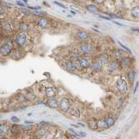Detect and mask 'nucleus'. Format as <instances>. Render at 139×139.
I'll return each instance as SVG.
<instances>
[{"label":"nucleus","mask_w":139,"mask_h":139,"mask_svg":"<svg viewBox=\"0 0 139 139\" xmlns=\"http://www.w3.org/2000/svg\"><path fill=\"white\" fill-rule=\"evenodd\" d=\"M116 87L122 94H126L127 93V90H128L127 83L123 78H119L118 79V81L116 82Z\"/></svg>","instance_id":"1"},{"label":"nucleus","mask_w":139,"mask_h":139,"mask_svg":"<svg viewBox=\"0 0 139 139\" xmlns=\"http://www.w3.org/2000/svg\"><path fill=\"white\" fill-rule=\"evenodd\" d=\"M12 49V45L11 43H7V44H5V45L1 47V48H0V53H1V54L2 56H8L11 53Z\"/></svg>","instance_id":"2"},{"label":"nucleus","mask_w":139,"mask_h":139,"mask_svg":"<svg viewBox=\"0 0 139 139\" xmlns=\"http://www.w3.org/2000/svg\"><path fill=\"white\" fill-rule=\"evenodd\" d=\"M60 107H61V110L63 111L64 112H68L71 107V105L70 104L68 99L66 98L61 99V102H60Z\"/></svg>","instance_id":"3"},{"label":"nucleus","mask_w":139,"mask_h":139,"mask_svg":"<svg viewBox=\"0 0 139 139\" xmlns=\"http://www.w3.org/2000/svg\"><path fill=\"white\" fill-rule=\"evenodd\" d=\"M27 41V35L25 33H21L19 34L15 39L16 43L19 46H23L25 45Z\"/></svg>","instance_id":"4"},{"label":"nucleus","mask_w":139,"mask_h":139,"mask_svg":"<svg viewBox=\"0 0 139 139\" xmlns=\"http://www.w3.org/2000/svg\"><path fill=\"white\" fill-rule=\"evenodd\" d=\"M81 50L83 53L84 54H90L93 52V47L92 46L87 43H83L81 45Z\"/></svg>","instance_id":"5"},{"label":"nucleus","mask_w":139,"mask_h":139,"mask_svg":"<svg viewBox=\"0 0 139 139\" xmlns=\"http://www.w3.org/2000/svg\"><path fill=\"white\" fill-rule=\"evenodd\" d=\"M77 36L81 39V40H83V41H86L88 39H89L90 38V36L89 33L86 31H78L77 33Z\"/></svg>","instance_id":"6"},{"label":"nucleus","mask_w":139,"mask_h":139,"mask_svg":"<svg viewBox=\"0 0 139 139\" xmlns=\"http://www.w3.org/2000/svg\"><path fill=\"white\" fill-rule=\"evenodd\" d=\"M79 65L82 68H88L90 66V61L86 58H82L79 60Z\"/></svg>","instance_id":"7"},{"label":"nucleus","mask_w":139,"mask_h":139,"mask_svg":"<svg viewBox=\"0 0 139 139\" xmlns=\"http://www.w3.org/2000/svg\"><path fill=\"white\" fill-rule=\"evenodd\" d=\"M92 68H93L94 72H99L102 69V63L100 62H95L93 64V66H92Z\"/></svg>","instance_id":"8"},{"label":"nucleus","mask_w":139,"mask_h":139,"mask_svg":"<svg viewBox=\"0 0 139 139\" xmlns=\"http://www.w3.org/2000/svg\"><path fill=\"white\" fill-rule=\"evenodd\" d=\"M47 104L49 105L51 108H53V109H56L58 107V104L57 101L53 98H50L48 99L47 101Z\"/></svg>","instance_id":"9"},{"label":"nucleus","mask_w":139,"mask_h":139,"mask_svg":"<svg viewBox=\"0 0 139 139\" xmlns=\"http://www.w3.org/2000/svg\"><path fill=\"white\" fill-rule=\"evenodd\" d=\"M38 24L42 29L47 28V25H48V20L46 18H41L38 21Z\"/></svg>","instance_id":"10"},{"label":"nucleus","mask_w":139,"mask_h":139,"mask_svg":"<svg viewBox=\"0 0 139 139\" xmlns=\"http://www.w3.org/2000/svg\"><path fill=\"white\" fill-rule=\"evenodd\" d=\"M46 95L48 97H53L56 95V92L52 88H47L46 89Z\"/></svg>","instance_id":"11"},{"label":"nucleus","mask_w":139,"mask_h":139,"mask_svg":"<svg viewBox=\"0 0 139 139\" xmlns=\"http://www.w3.org/2000/svg\"><path fill=\"white\" fill-rule=\"evenodd\" d=\"M86 8L90 11H92V12L94 13H97V12H100L99 9L95 5H93V4H90V5H88L86 6Z\"/></svg>","instance_id":"12"},{"label":"nucleus","mask_w":139,"mask_h":139,"mask_svg":"<svg viewBox=\"0 0 139 139\" xmlns=\"http://www.w3.org/2000/svg\"><path fill=\"white\" fill-rule=\"evenodd\" d=\"M131 15L134 17H139V6H136L131 9Z\"/></svg>","instance_id":"13"},{"label":"nucleus","mask_w":139,"mask_h":139,"mask_svg":"<svg viewBox=\"0 0 139 139\" xmlns=\"http://www.w3.org/2000/svg\"><path fill=\"white\" fill-rule=\"evenodd\" d=\"M105 122H106V125H107V127H108V128H109V127L113 126L115 124L114 119L113 118H111V117H108L107 118H106Z\"/></svg>","instance_id":"14"},{"label":"nucleus","mask_w":139,"mask_h":139,"mask_svg":"<svg viewBox=\"0 0 139 139\" xmlns=\"http://www.w3.org/2000/svg\"><path fill=\"white\" fill-rule=\"evenodd\" d=\"M8 131V126L6 124H1L0 125V134H6Z\"/></svg>","instance_id":"15"},{"label":"nucleus","mask_w":139,"mask_h":139,"mask_svg":"<svg viewBox=\"0 0 139 139\" xmlns=\"http://www.w3.org/2000/svg\"><path fill=\"white\" fill-rule=\"evenodd\" d=\"M66 67L69 70H74L76 69L77 66H75V64H74V62L68 61L66 62Z\"/></svg>","instance_id":"16"},{"label":"nucleus","mask_w":139,"mask_h":139,"mask_svg":"<svg viewBox=\"0 0 139 139\" xmlns=\"http://www.w3.org/2000/svg\"><path fill=\"white\" fill-rule=\"evenodd\" d=\"M70 113L71 115H72L73 116L76 117V118H79L80 117V112H79V110L77 109V108H73L71 109V111H70Z\"/></svg>","instance_id":"17"},{"label":"nucleus","mask_w":139,"mask_h":139,"mask_svg":"<svg viewBox=\"0 0 139 139\" xmlns=\"http://www.w3.org/2000/svg\"><path fill=\"white\" fill-rule=\"evenodd\" d=\"M97 127L99 128H103V129H107V125H106V122L104 120H101L97 123Z\"/></svg>","instance_id":"18"},{"label":"nucleus","mask_w":139,"mask_h":139,"mask_svg":"<svg viewBox=\"0 0 139 139\" xmlns=\"http://www.w3.org/2000/svg\"><path fill=\"white\" fill-rule=\"evenodd\" d=\"M135 76H136V72H129V74H128V77H129V81L131 82H133L134 81V79H135Z\"/></svg>","instance_id":"19"},{"label":"nucleus","mask_w":139,"mask_h":139,"mask_svg":"<svg viewBox=\"0 0 139 139\" xmlns=\"http://www.w3.org/2000/svg\"><path fill=\"white\" fill-rule=\"evenodd\" d=\"M33 14L36 15H38V16H44V15H46L47 13L43 11H33Z\"/></svg>","instance_id":"20"},{"label":"nucleus","mask_w":139,"mask_h":139,"mask_svg":"<svg viewBox=\"0 0 139 139\" xmlns=\"http://www.w3.org/2000/svg\"><path fill=\"white\" fill-rule=\"evenodd\" d=\"M122 62H123V63L124 65H125V66H128V65H129L130 64V63H131V60L129 58H123V60H122Z\"/></svg>","instance_id":"21"},{"label":"nucleus","mask_w":139,"mask_h":139,"mask_svg":"<svg viewBox=\"0 0 139 139\" xmlns=\"http://www.w3.org/2000/svg\"><path fill=\"white\" fill-rule=\"evenodd\" d=\"M118 43L119 45H120V46H121V47H123V49H125V50H126V51H127V52H130V53H131V50H130V49H129V48H128V47H126L125 45H123V43H121V42H120V41H118Z\"/></svg>","instance_id":"22"},{"label":"nucleus","mask_w":139,"mask_h":139,"mask_svg":"<svg viewBox=\"0 0 139 139\" xmlns=\"http://www.w3.org/2000/svg\"><path fill=\"white\" fill-rule=\"evenodd\" d=\"M110 67L112 68V69H116L117 67H118V66H117V64H116L115 62H113V63H111Z\"/></svg>","instance_id":"23"},{"label":"nucleus","mask_w":139,"mask_h":139,"mask_svg":"<svg viewBox=\"0 0 139 139\" xmlns=\"http://www.w3.org/2000/svg\"><path fill=\"white\" fill-rule=\"evenodd\" d=\"M11 120H12L13 123H17L19 122V118H17V117H15V116H13L11 118Z\"/></svg>","instance_id":"24"},{"label":"nucleus","mask_w":139,"mask_h":139,"mask_svg":"<svg viewBox=\"0 0 139 139\" xmlns=\"http://www.w3.org/2000/svg\"><path fill=\"white\" fill-rule=\"evenodd\" d=\"M54 4H57V5H58L59 6H61V7H62V8H67L66 6H64V5H63V4H61V3H60V2H58V1H54Z\"/></svg>","instance_id":"25"},{"label":"nucleus","mask_w":139,"mask_h":139,"mask_svg":"<svg viewBox=\"0 0 139 139\" xmlns=\"http://www.w3.org/2000/svg\"><path fill=\"white\" fill-rule=\"evenodd\" d=\"M69 130H70V131H71V132H72V134H74V135H75V136H80V135H79V134H78V133H77V132H76V131H74V130H73L72 129H71V128H70Z\"/></svg>","instance_id":"26"},{"label":"nucleus","mask_w":139,"mask_h":139,"mask_svg":"<svg viewBox=\"0 0 139 139\" xmlns=\"http://www.w3.org/2000/svg\"><path fill=\"white\" fill-rule=\"evenodd\" d=\"M15 2H16V4H17V5H19V6H23V7H24L25 6V4H24L23 2L20 1H16Z\"/></svg>","instance_id":"27"},{"label":"nucleus","mask_w":139,"mask_h":139,"mask_svg":"<svg viewBox=\"0 0 139 139\" xmlns=\"http://www.w3.org/2000/svg\"><path fill=\"white\" fill-rule=\"evenodd\" d=\"M100 58H101V59L103 61H104V62H106V61H107V57H106V55H102L101 56H100Z\"/></svg>","instance_id":"28"},{"label":"nucleus","mask_w":139,"mask_h":139,"mask_svg":"<svg viewBox=\"0 0 139 139\" xmlns=\"http://www.w3.org/2000/svg\"><path fill=\"white\" fill-rule=\"evenodd\" d=\"M138 86H139V82H136L135 88H134V94L136 92V90H137V88H138Z\"/></svg>","instance_id":"29"},{"label":"nucleus","mask_w":139,"mask_h":139,"mask_svg":"<svg viewBox=\"0 0 139 139\" xmlns=\"http://www.w3.org/2000/svg\"><path fill=\"white\" fill-rule=\"evenodd\" d=\"M29 8H30V9H33V10H35V11H37V10L40 9L41 7H39V6H38V7H31V6H29Z\"/></svg>","instance_id":"30"},{"label":"nucleus","mask_w":139,"mask_h":139,"mask_svg":"<svg viewBox=\"0 0 139 139\" xmlns=\"http://www.w3.org/2000/svg\"><path fill=\"white\" fill-rule=\"evenodd\" d=\"M22 12L24 13H27V15H29V14L31 13V12H30L29 11H28V10H27V9H23V10H22Z\"/></svg>","instance_id":"31"},{"label":"nucleus","mask_w":139,"mask_h":139,"mask_svg":"<svg viewBox=\"0 0 139 139\" xmlns=\"http://www.w3.org/2000/svg\"><path fill=\"white\" fill-rule=\"evenodd\" d=\"M79 135L82 136H83V137H86V133H85V132H83V131H82V132H80Z\"/></svg>","instance_id":"32"},{"label":"nucleus","mask_w":139,"mask_h":139,"mask_svg":"<svg viewBox=\"0 0 139 139\" xmlns=\"http://www.w3.org/2000/svg\"><path fill=\"white\" fill-rule=\"evenodd\" d=\"M99 17H100L101 18H103V19H105V20H110V18H109V17H108L103 16V15H99Z\"/></svg>","instance_id":"33"},{"label":"nucleus","mask_w":139,"mask_h":139,"mask_svg":"<svg viewBox=\"0 0 139 139\" xmlns=\"http://www.w3.org/2000/svg\"><path fill=\"white\" fill-rule=\"evenodd\" d=\"M25 124H33V122L32 121H25Z\"/></svg>","instance_id":"34"},{"label":"nucleus","mask_w":139,"mask_h":139,"mask_svg":"<svg viewBox=\"0 0 139 139\" xmlns=\"http://www.w3.org/2000/svg\"><path fill=\"white\" fill-rule=\"evenodd\" d=\"M115 24H116V25H120V26H125L124 25H123V24H120V23H119V22H113Z\"/></svg>","instance_id":"35"},{"label":"nucleus","mask_w":139,"mask_h":139,"mask_svg":"<svg viewBox=\"0 0 139 139\" xmlns=\"http://www.w3.org/2000/svg\"><path fill=\"white\" fill-rule=\"evenodd\" d=\"M78 125H80L83 126V127H85V125H84L83 124H82V123H78Z\"/></svg>","instance_id":"36"},{"label":"nucleus","mask_w":139,"mask_h":139,"mask_svg":"<svg viewBox=\"0 0 139 139\" xmlns=\"http://www.w3.org/2000/svg\"><path fill=\"white\" fill-rule=\"evenodd\" d=\"M72 139H78V138H77V137H76L75 136H72Z\"/></svg>","instance_id":"37"},{"label":"nucleus","mask_w":139,"mask_h":139,"mask_svg":"<svg viewBox=\"0 0 139 139\" xmlns=\"http://www.w3.org/2000/svg\"><path fill=\"white\" fill-rule=\"evenodd\" d=\"M0 139H5L4 137H0Z\"/></svg>","instance_id":"38"}]
</instances>
